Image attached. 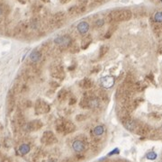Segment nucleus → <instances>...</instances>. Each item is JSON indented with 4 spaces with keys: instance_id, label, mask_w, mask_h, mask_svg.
Masks as SVG:
<instances>
[{
    "instance_id": "obj_1",
    "label": "nucleus",
    "mask_w": 162,
    "mask_h": 162,
    "mask_svg": "<svg viewBox=\"0 0 162 162\" xmlns=\"http://www.w3.org/2000/svg\"><path fill=\"white\" fill-rule=\"evenodd\" d=\"M132 13L129 9H116L113 10L108 15V21L110 23H118L128 21L131 18Z\"/></svg>"
},
{
    "instance_id": "obj_2",
    "label": "nucleus",
    "mask_w": 162,
    "mask_h": 162,
    "mask_svg": "<svg viewBox=\"0 0 162 162\" xmlns=\"http://www.w3.org/2000/svg\"><path fill=\"white\" fill-rule=\"evenodd\" d=\"M76 130L75 124L68 120H59L56 123V131L60 134H68Z\"/></svg>"
},
{
    "instance_id": "obj_3",
    "label": "nucleus",
    "mask_w": 162,
    "mask_h": 162,
    "mask_svg": "<svg viewBox=\"0 0 162 162\" xmlns=\"http://www.w3.org/2000/svg\"><path fill=\"white\" fill-rule=\"evenodd\" d=\"M51 107L47 102H45L44 100L39 99L35 103V113L37 114H44L50 112Z\"/></svg>"
},
{
    "instance_id": "obj_4",
    "label": "nucleus",
    "mask_w": 162,
    "mask_h": 162,
    "mask_svg": "<svg viewBox=\"0 0 162 162\" xmlns=\"http://www.w3.org/2000/svg\"><path fill=\"white\" fill-rule=\"evenodd\" d=\"M41 142L45 145H52L57 142V138L52 131H46L41 137Z\"/></svg>"
},
{
    "instance_id": "obj_5",
    "label": "nucleus",
    "mask_w": 162,
    "mask_h": 162,
    "mask_svg": "<svg viewBox=\"0 0 162 162\" xmlns=\"http://www.w3.org/2000/svg\"><path fill=\"white\" fill-rule=\"evenodd\" d=\"M51 72H52V76L57 79H63L65 77V71H64V68L61 66H54L51 69Z\"/></svg>"
},
{
    "instance_id": "obj_6",
    "label": "nucleus",
    "mask_w": 162,
    "mask_h": 162,
    "mask_svg": "<svg viewBox=\"0 0 162 162\" xmlns=\"http://www.w3.org/2000/svg\"><path fill=\"white\" fill-rule=\"evenodd\" d=\"M64 20H65V14L62 13V12H59V13H56L52 16V18L51 20V23H52V25L59 27L63 24Z\"/></svg>"
},
{
    "instance_id": "obj_7",
    "label": "nucleus",
    "mask_w": 162,
    "mask_h": 162,
    "mask_svg": "<svg viewBox=\"0 0 162 162\" xmlns=\"http://www.w3.org/2000/svg\"><path fill=\"white\" fill-rule=\"evenodd\" d=\"M54 42L57 45H60V46H68L71 44V38L68 35H62L60 37H57L54 40Z\"/></svg>"
},
{
    "instance_id": "obj_8",
    "label": "nucleus",
    "mask_w": 162,
    "mask_h": 162,
    "mask_svg": "<svg viewBox=\"0 0 162 162\" xmlns=\"http://www.w3.org/2000/svg\"><path fill=\"white\" fill-rule=\"evenodd\" d=\"M101 85L104 88H111L114 85V78L113 76H105L101 78Z\"/></svg>"
},
{
    "instance_id": "obj_9",
    "label": "nucleus",
    "mask_w": 162,
    "mask_h": 162,
    "mask_svg": "<svg viewBox=\"0 0 162 162\" xmlns=\"http://www.w3.org/2000/svg\"><path fill=\"white\" fill-rule=\"evenodd\" d=\"M72 149L74 150V151H76L78 153H80V152H83L86 150V145L82 141L76 140L72 143Z\"/></svg>"
},
{
    "instance_id": "obj_10",
    "label": "nucleus",
    "mask_w": 162,
    "mask_h": 162,
    "mask_svg": "<svg viewBox=\"0 0 162 162\" xmlns=\"http://www.w3.org/2000/svg\"><path fill=\"white\" fill-rule=\"evenodd\" d=\"M41 126H42V123L40 120H33L27 124V130L30 131H34L41 129Z\"/></svg>"
},
{
    "instance_id": "obj_11",
    "label": "nucleus",
    "mask_w": 162,
    "mask_h": 162,
    "mask_svg": "<svg viewBox=\"0 0 162 162\" xmlns=\"http://www.w3.org/2000/svg\"><path fill=\"white\" fill-rule=\"evenodd\" d=\"M123 125L127 130H129L131 131H134L137 129V123L133 120H131L129 118H127L123 121Z\"/></svg>"
},
{
    "instance_id": "obj_12",
    "label": "nucleus",
    "mask_w": 162,
    "mask_h": 162,
    "mask_svg": "<svg viewBox=\"0 0 162 162\" xmlns=\"http://www.w3.org/2000/svg\"><path fill=\"white\" fill-rule=\"evenodd\" d=\"M77 28H78V31L79 32V33L85 34L89 30V25H88V23H86V22H81L78 25Z\"/></svg>"
},
{
    "instance_id": "obj_13",
    "label": "nucleus",
    "mask_w": 162,
    "mask_h": 162,
    "mask_svg": "<svg viewBox=\"0 0 162 162\" xmlns=\"http://www.w3.org/2000/svg\"><path fill=\"white\" fill-rule=\"evenodd\" d=\"M88 98V105H89V108H92V109H95V108H97L99 106V99L96 97H87Z\"/></svg>"
},
{
    "instance_id": "obj_14",
    "label": "nucleus",
    "mask_w": 162,
    "mask_h": 162,
    "mask_svg": "<svg viewBox=\"0 0 162 162\" xmlns=\"http://www.w3.org/2000/svg\"><path fill=\"white\" fill-rule=\"evenodd\" d=\"M80 86L84 89H89L93 86V81H92L90 78H84L83 80H81L80 82Z\"/></svg>"
},
{
    "instance_id": "obj_15",
    "label": "nucleus",
    "mask_w": 162,
    "mask_h": 162,
    "mask_svg": "<svg viewBox=\"0 0 162 162\" xmlns=\"http://www.w3.org/2000/svg\"><path fill=\"white\" fill-rule=\"evenodd\" d=\"M29 151H30V146L25 143L22 144L18 149V152L21 155H26L27 153H29Z\"/></svg>"
},
{
    "instance_id": "obj_16",
    "label": "nucleus",
    "mask_w": 162,
    "mask_h": 162,
    "mask_svg": "<svg viewBox=\"0 0 162 162\" xmlns=\"http://www.w3.org/2000/svg\"><path fill=\"white\" fill-rule=\"evenodd\" d=\"M41 53L38 51H34L31 53L30 55V60L33 61V62H37L41 60Z\"/></svg>"
},
{
    "instance_id": "obj_17",
    "label": "nucleus",
    "mask_w": 162,
    "mask_h": 162,
    "mask_svg": "<svg viewBox=\"0 0 162 162\" xmlns=\"http://www.w3.org/2000/svg\"><path fill=\"white\" fill-rule=\"evenodd\" d=\"M93 132L96 136H100L105 132V127L103 125H98V126L94 128Z\"/></svg>"
},
{
    "instance_id": "obj_18",
    "label": "nucleus",
    "mask_w": 162,
    "mask_h": 162,
    "mask_svg": "<svg viewBox=\"0 0 162 162\" xmlns=\"http://www.w3.org/2000/svg\"><path fill=\"white\" fill-rule=\"evenodd\" d=\"M108 51H109V47L107 45H103L102 47L100 48V50H99V59H101V58H103L107 52H108Z\"/></svg>"
},
{
    "instance_id": "obj_19",
    "label": "nucleus",
    "mask_w": 162,
    "mask_h": 162,
    "mask_svg": "<svg viewBox=\"0 0 162 162\" xmlns=\"http://www.w3.org/2000/svg\"><path fill=\"white\" fill-rule=\"evenodd\" d=\"M67 96H68V91H67L66 89H61V90L59 92L58 98H59V100H60V101H64V100L67 98Z\"/></svg>"
},
{
    "instance_id": "obj_20",
    "label": "nucleus",
    "mask_w": 162,
    "mask_h": 162,
    "mask_svg": "<svg viewBox=\"0 0 162 162\" xmlns=\"http://www.w3.org/2000/svg\"><path fill=\"white\" fill-rule=\"evenodd\" d=\"M80 107L82 108H89V105H88V98L87 97H84L83 99H81L80 103H79Z\"/></svg>"
},
{
    "instance_id": "obj_21",
    "label": "nucleus",
    "mask_w": 162,
    "mask_h": 162,
    "mask_svg": "<svg viewBox=\"0 0 162 162\" xmlns=\"http://www.w3.org/2000/svg\"><path fill=\"white\" fill-rule=\"evenodd\" d=\"M154 20H155V22H157V23H162V12H161V11L157 12V13L154 15Z\"/></svg>"
},
{
    "instance_id": "obj_22",
    "label": "nucleus",
    "mask_w": 162,
    "mask_h": 162,
    "mask_svg": "<svg viewBox=\"0 0 162 162\" xmlns=\"http://www.w3.org/2000/svg\"><path fill=\"white\" fill-rule=\"evenodd\" d=\"M105 0H90V4L93 7H97L100 6L101 4L104 3Z\"/></svg>"
},
{
    "instance_id": "obj_23",
    "label": "nucleus",
    "mask_w": 162,
    "mask_h": 162,
    "mask_svg": "<svg viewBox=\"0 0 162 162\" xmlns=\"http://www.w3.org/2000/svg\"><path fill=\"white\" fill-rule=\"evenodd\" d=\"M146 158H147L148 159H150V160H154V159H156V158H157V154H156L154 151H150V152L147 153Z\"/></svg>"
},
{
    "instance_id": "obj_24",
    "label": "nucleus",
    "mask_w": 162,
    "mask_h": 162,
    "mask_svg": "<svg viewBox=\"0 0 162 162\" xmlns=\"http://www.w3.org/2000/svg\"><path fill=\"white\" fill-rule=\"evenodd\" d=\"M90 42H91V38L88 39V37H86V39H84V41H82V48L83 49H86L87 46L90 44Z\"/></svg>"
},
{
    "instance_id": "obj_25",
    "label": "nucleus",
    "mask_w": 162,
    "mask_h": 162,
    "mask_svg": "<svg viewBox=\"0 0 162 162\" xmlns=\"http://www.w3.org/2000/svg\"><path fill=\"white\" fill-rule=\"evenodd\" d=\"M104 20L103 19H98L96 23H95V25L97 26V27H101V26H103L104 25Z\"/></svg>"
},
{
    "instance_id": "obj_26",
    "label": "nucleus",
    "mask_w": 162,
    "mask_h": 162,
    "mask_svg": "<svg viewBox=\"0 0 162 162\" xmlns=\"http://www.w3.org/2000/svg\"><path fill=\"white\" fill-rule=\"evenodd\" d=\"M76 103V98L74 97H70V99H69V105H73Z\"/></svg>"
},
{
    "instance_id": "obj_27",
    "label": "nucleus",
    "mask_w": 162,
    "mask_h": 162,
    "mask_svg": "<svg viewBox=\"0 0 162 162\" xmlns=\"http://www.w3.org/2000/svg\"><path fill=\"white\" fill-rule=\"evenodd\" d=\"M70 0H60V2L62 4V5H64V4H68Z\"/></svg>"
},
{
    "instance_id": "obj_28",
    "label": "nucleus",
    "mask_w": 162,
    "mask_h": 162,
    "mask_svg": "<svg viewBox=\"0 0 162 162\" xmlns=\"http://www.w3.org/2000/svg\"><path fill=\"white\" fill-rule=\"evenodd\" d=\"M18 1H19L20 3H22V4H25V3H26L27 0H18Z\"/></svg>"
},
{
    "instance_id": "obj_29",
    "label": "nucleus",
    "mask_w": 162,
    "mask_h": 162,
    "mask_svg": "<svg viewBox=\"0 0 162 162\" xmlns=\"http://www.w3.org/2000/svg\"><path fill=\"white\" fill-rule=\"evenodd\" d=\"M48 162H57V161H56L55 159H50V160H49Z\"/></svg>"
},
{
    "instance_id": "obj_30",
    "label": "nucleus",
    "mask_w": 162,
    "mask_h": 162,
    "mask_svg": "<svg viewBox=\"0 0 162 162\" xmlns=\"http://www.w3.org/2000/svg\"><path fill=\"white\" fill-rule=\"evenodd\" d=\"M3 14V10L1 9V7H0V15H1Z\"/></svg>"
},
{
    "instance_id": "obj_31",
    "label": "nucleus",
    "mask_w": 162,
    "mask_h": 162,
    "mask_svg": "<svg viewBox=\"0 0 162 162\" xmlns=\"http://www.w3.org/2000/svg\"><path fill=\"white\" fill-rule=\"evenodd\" d=\"M160 2H161V3H162V0H160Z\"/></svg>"
},
{
    "instance_id": "obj_32",
    "label": "nucleus",
    "mask_w": 162,
    "mask_h": 162,
    "mask_svg": "<svg viewBox=\"0 0 162 162\" xmlns=\"http://www.w3.org/2000/svg\"><path fill=\"white\" fill-rule=\"evenodd\" d=\"M0 1H2V0H0Z\"/></svg>"
}]
</instances>
